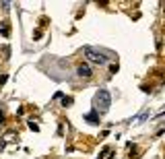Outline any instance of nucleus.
<instances>
[{"label":"nucleus","instance_id":"nucleus-1","mask_svg":"<svg viewBox=\"0 0 165 159\" xmlns=\"http://www.w3.org/2000/svg\"><path fill=\"white\" fill-rule=\"evenodd\" d=\"M109 105H111V95L107 89H99L97 93H95L93 97V112H97L99 116L101 114H105L109 110Z\"/></svg>","mask_w":165,"mask_h":159},{"label":"nucleus","instance_id":"nucleus-2","mask_svg":"<svg viewBox=\"0 0 165 159\" xmlns=\"http://www.w3.org/2000/svg\"><path fill=\"white\" fill-rule=\"evenodd\" d=\"M83 54L87 56L89 62H95V64H99V66H103V64L109 62V56H105L103 52H99L97 48H91V46H85V48H83Z\"/></svg>","mask_w":165,"mask_h":159},{"label":"nucleus","instance_id":"nucleus-3","mask_svg":"<svg viewBox=\"0 0 165 159\" xmlns=\"http://www.w3.org/2000/svg\"><path fill=\"white\" fill-rule=\"evenodd\" d=\"M76 75H79V77H85V79H89V77L93 75V70H91L89 64H79V68H76Z\"/></svg>","mask_w":165,"mask_h":159},{"label":"nucleus","instance_id":"nucleus-4","mask_svg":"<svg viewBox=\"0 0 165 159\" xmlns=\"http://www.w3.org/2000/svg\"><path fill=\"white\" fill-rule=\"evenodd\" d=\"M85 122H89V124H99V114L97 112H91V114H85L83 116Z\"/></svg>","mask_w":165,"mask_h":159},{"label":"nucleus","instance_id":"nucleus-5","mask_svg":"<svg viewBox=\"0 0 165 159\" xmlns=\"http://www.w3.org/2000/svg\"><path fill=\"white\" fill-rule=\"evenodd\" d=\"M0 33H2L4 37H8V33H11V25H8V21H2V23H0Z\"/></svg>","mask_w":165,"mask_h":159},{"label":"nucleus","instance_id":"nucleus-6","mask_svg":"<svg viewBox=\"0 0 165 159\" xmlns=\"http://www.w3.org/2000/svg\"><path fill=\"white\" fill-rule=\"evenodd\" d=\"M29 128H31V130H35V132L39 130V126H37V124H35V122H33V120H29Z\"/></svg>","mask_w":165,"mask_h":159},{"label":"nucleus","instance_id":"nucleus-7","mask_svg":"<svg viewBox=\"0 0 165 159\" xmlns=\"http://www.w3.org/2000/svg\"><path fill=\"white\" fill-rule=\"evenodd\" d=\"M70 103H72L70 97H64V99H62V105H70Z\"/></svg>","mask_w":165,"mask_h":159}]
</instances>
